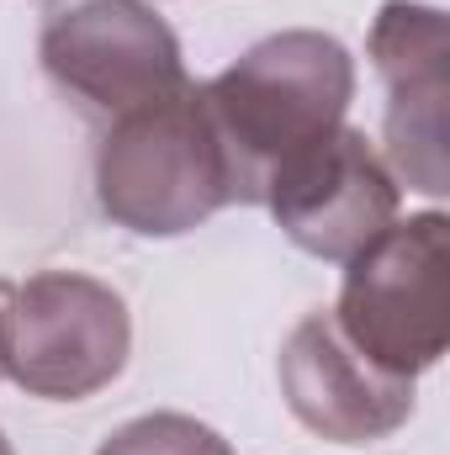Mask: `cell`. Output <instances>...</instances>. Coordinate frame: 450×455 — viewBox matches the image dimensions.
<instances>
[{
	"label": "cell",
	"instance_id": "10",
	"mask_svg": "<svg viewBox=\"0 0 450 455\" xmlns=\"http://www.w3.org/2000/svg\"><path fill=\"white\" fill-rule=\"evenodd\" d=\"M0 455H16V451H11V440H5V435H0Z\"/></svg>",
	"mask_w": 450,
	"mask_h": 455
},
{
	"label": "cell",
	"instance_id": "4",
	"mask_svg": "<svg viewBox=\"0 0 450 455\" xmlns=\"http://www.w3.org/2000/svg\"><path fill=\"white\" fill-rule=\"evenodd\" d=\"M133 349L127 302L80 270L0 281V376L43 403H85L112 387Z\"/></svg>",
	"mask_w": 450,
	"mask_h": 455
},
{
	"label": "cell",
	"instance_id": "3",
	"mask_svg": "<svg viewBox=\"0 0 450 455\" xmlns=\"http://www.w3.org/2000/svg\"><path fill=\"white\" fill-rule=\"evenodd\" d=\"M339 334L387 376L419 381L450 344V218L419 212L382 228L344 259V286L329 307Z\"/></svg>",
	"mask_w": 450,
	"mask_h": 455
},
{
	"label": "cell",
	"instance_id": "8",
	"mask_svg": "<svg viewBox=\"0 0 450 455\" xmlns=\"http://www.w3.org/2000/svg\"><path fill=\"white\" fill-rule=\"evenodd\" d=\"M276 376L297 424H308L318 440L334 445H376L414 419V381L371 365L339 334L329 307L308 313L286 334Z\"/></svg>",
	"mask_w": 450,
	"mask_h": 455
},
{
	"label": "cell",
	"instance_id": "7",
	"mask_svg": "<svg viewBox=\"0 0 450 455\" xmlns=\"http://www.w3.org/2000/svg\"><path fill=\"white\" fill-rule=\"evenodd\" d=\"M366 53L387 85V143L382 159L398 186L446 196V107H450V37L446 16L419 0H387L371 21Z\"/></svg>",
	"mask_w": 450,
	"mask_h": 455
},
{
	"label": "cell",
	"instance_id": "2",
	"mask_svg": "<svg viewBox=\"0 0 450 455\" xmlns=\"http://www.w3.org/2000/svg\"><path fill=\"white\" fill-rule=\"evenodd\" d=\"M96 202L138 238H181L233 207L223 143L197 80L154 107L107 122L96 148Z\"/></svg>",
	"mask_w": 450,
	"mask_h": 455
},
{
	"label": "cell",
	"instance_id": "1",
	"mask_svg": "<svg viewBox=\"0 0 450 455\" xmlns=\"http://www.w3.org/2000/svg\"><path fill=\"white\" fill-rule=\"evenodd\" d=\"M202 101L223 143L233 202L260 207L276 164L344 127L355 101V59L329 32L292 27L260 37L223 75H213L202 85Z\"/></svg>",
	"mask_w": 450,
	"mask_h": 455
},
{
	"label": "cell",
	"instance_id": "9",
	"mask_svg": "<svg viewBox=\"0 0 450 455\" xmlns=\"http://www.w3.org/2000/svg\"><path fill=\"white\" fill-rule=\"evenodd\" d=\"M96 455H233L218 429L197 424L191 413H143L107 435Z\"/></svg>",
	"mask_w": 450,
	"mask_h": 455
},
{
	"label": "cell",
	"instance_id": "5",
	"mask_svg": "<svg viewBox=\"0 0 450 455\" xmlns=\"http://www.w3.org/2000/svg\"><path fill=\"white\" fill-rule=\"evenodd\" d=\"M43 69L91 122L154 107L191 85L181 37L143 0H80L43 27Z\"/></svg>",
	"mask_w": 450,
	"mask_h": 455
},
{
	"label": "cell",
	"instance_id": "6",
	"mask_svg": "<svg viewBox=\"0 0 450 455\" xmlns=\"http://www.w3.org/2000/svg\"><path fill=\"white\" fill-rule=\"evenodd\" d=\"M260 207L276 228L313 259H350L382 228L398 223L403 186L387 170L382 148L360 127H334L329 138L308 143L265 180Z\"/></svg>",
	"mask_w": 450,
	"mask_h": 455
}]
</instances>
